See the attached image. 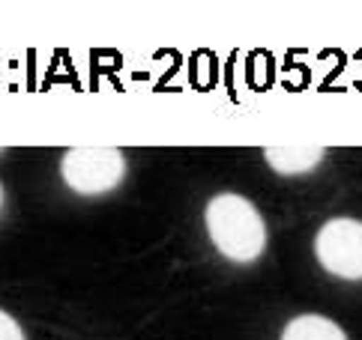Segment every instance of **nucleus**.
I'll return each mask as SVG.
<instances>
[{
  "instance_id": "obj_1",
  "label": "nucleus",
  "mask_w": 362,
  "mask_h": 340,
  "mask_svg": "<svg viewBox=\"0 0 362 340\" xmlns=\"http://www.w3.org/2000/svg\"><path fill=\"white\" fill-rule=\"evenodd\" d=\"M206 233L218 254L234 263H252L264 254L267 227L261 212L240 194H218L206 203Z\"/></svg>"
},
{
  "instance_id": "obj_2",
  "label": "nucleus",
  "mask_w": 362,
  "mask_h": 340,
  "mask_svg": "<svg viewBox=\"0 0 362 340\" xmlns=\"http://www.w3.org/2000/svg\"><path fill=\"white\" fill-rule=\"evenodd\" d=\"M60 174L72 191L105 194L123 182L126 159L117 147H72L63 152Z\"/></svg>"
},
{
  "instance_id": "obj_3",
  "label": "nucleus",
  "mask_w": 362,
  "mask_h": 340,
  "mask_svg": "<svg viewBox=\"0 0 362 340\" xmlns=\"http://www.w3.org/2000/svg\"><path fill=\"white\" fill-rule=\"evenodd\" d=\"M317 263L335 278L362 281V221L332 218L317 230Z\"/></svg>"
},
{
  "instance_id": "obj_4",
  "label": "nucleus",
  "mask_w": 362,
  "mask_h": 340,
  "mask_svg": "<svg viewBox=\"0 0 362 340\" xmlns=\"http://www.w3.org/2000/svg\"><path fill=\"white\" fill-rule=\"evenodd\" d=\"M267 162L276 174H305L323 159V147H303V143H291V147H267Z\"/></svg>"
},
{
  "instance_id": "obj_5",
  "label": "nucleus",
  "mask_w": 362,
  "mask_h": 340,
  "mask_svg": "<svg viewBox=\"0 0 362 340\" xmlns=\"http://www.w3.org/2000/svg\"><path fill=\"white\" fill-rule=\"evenodd\" d=\"M281 340H347V334L332 320L317 317V313H305V317H296L288 322V329L281 332Z\"/></svg>"
},
{
  "instance_id": "obj_6",
  "label": "nucleus",
  "mask_w": 362,
  "mask_h": 340,
  "mask_svg": "<svg viewBox=\"0 0 362 340\" xmlns=\"http://www.w3.org/2000/svg\"><path fill=\"white\" fill-rule=\"evenodd\" d=\"M0 340H24L21 325L12 320L6 310H0Z\"/></svg>"
},
{
  "instance_id": "obj_7",
  "label": "nucleus",
  "mask_w": 362,
  "mask_h": 340,
  "mask_svg": "<svg viewBox=\"0 0 362 340\" xmlns=\"http://www.w3.org/2000/svg\"><path fill=\"white\" fill-rule=\"evenodd\" d=\"M0 203H4V188H0Z\"/></svg>"
}]
</instances>
